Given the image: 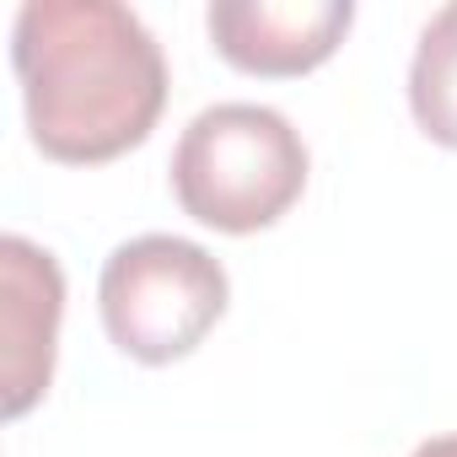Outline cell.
<instances>
[{
	"mask_svg": "<svg viewBox=\"0 0 457 457\" xmlns=\"http://www.w3.org/2000/svg\"><path fill=\"white\" fill-rule=\"evenodd\" d=\"M12 60L33 145L71 167L135 151L167 108V60L119 0H28Z\"/></svg>",
	"mask_w": 457,
	"mask_h": 457,
	"instance_id": "6da1fadb",
	"label": "cell"
},
{
	"mask_svg": "<svg viewBox=\"0 0 457 457\" xmlns=\"http://www.w3.org/2000/svg\"><path fill=\"white\" fill-rule=\"evenodd\" d=\"M307 188V145L286 113L264 103L204 108L172 151V194L183 215L226 237L275 226Z\"/></svg>",
	"mask_w": 457,
	"mask_h": 457,
	"instance_id": "7a4b0ae2",
	"label": "cell"
},
{
	"mask_svg": "<svg viewBox=\"0 0 457 457\" xmlns=\"http://www.w3.org/2000/svg\"><path fill=\"white\" fill-rule=\"evenodd\" d=\"M232 286L210 248L167 232L129 237L108 253L97 280V307L108 339L145 366L183 361L220 323Z\"/></svg>",
	"mask_w": 457,
	"mask_h": 457,
	"instance_id": "3957f363",
	"label": "cell"
},
{
	"mask_svg": "<svg viewBox=\"0 0 457 457\" xmlns=\"http://www.w3.org/2000/svg\"><path fill=\"white\" fill-rule=\"evenodd\" d=\"M0 409L6 420H22L54 377V345H60V318H65V275L49 248L28 237H0Z\"/></svg>",
	"mask_w": 457,
	"mask_h": 457,
	"instance_id": "277c9868",
	"label": "cell"
},
{
	"mask_svg": "<svg viewBox=\"0 0 457 457\" xmlns=\"http://www.w3.org/2000/svg\"><path fill=\"white\" fill-rule=\"evenodd\" d=\"M350 0H215L204 28L226 65L248 76H307L345 44Z\"/></svg>",
	"mask_w": 457,
	"mask_h": 457,
	"instance_id": "5b68a950",
	"label": "cell"
},
{
	"mask_svg": "<svg viewBox=\"0 0 457 457\" xmlns=\"http://www.w3.org/2000/svg\"><path fill=\"white\" fill-rule=\"evenodd\" d=\"M409 113L436 145L457 151V0L441 6L420 33L409 65Z\"/></svg>",
	"mask_w": 457,
	"mask_h": 457,
	"instance_id": "8992f818",
	"label": "cell"
},
{
	"mask_svg": "<svg viewBox=\"0 0 457 457\" xmlns=\"http://www.w3.org/2000/svg\"><path fill=\"white\" fill-rule=\"evenodd\" d=\"M409 457H457V436H430V441H420Z\"/></svg>",
	"mask_w": 457,
	"mask_h": 457,
	"instance_id": "52a82bcc",
	"label": "cell"
}]
</instances>
